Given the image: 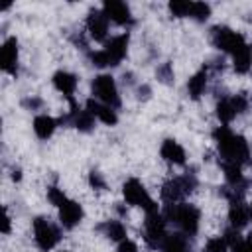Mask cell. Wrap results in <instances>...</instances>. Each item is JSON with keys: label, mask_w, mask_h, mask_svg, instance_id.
I'll use <instances>...</instances> for the list:
<instances>
[{"label": "cell", "mask_w": 252, "mask_h": 252, "mask_svg": "<svg viewBox=\"0 0 252 252\" xmlns=\"http://www.w3.org/2000/svg\"><path fill=\"white\" fill-rule=\"evenodd\" d=\"M215 140H217V146H219V152H220V158L222 161H230V163H244L248 161L250 158V150H248V144L242 136L234 134L230 128L226 126H219L215 132H213Z\"/></svg>", "instance_id": "1"}, {"label": "cell", "mask_w": 252, "mask_h": 252, "mask_svg": "<svg viewBox=\"0 0 252 252\" xmlns=\"http://www.w3.org/2000/svg\"><path fill=\"white\" fill-rule=\"evenodd\" d=\"M165 220L177 224L183 234L193 236L199 228V209L187 203H169L165 209Z\"/></svg>", "instance_id": "2"}, {"label": "cell", "mask_w": 252, "mask_h": 252, "mask_svg": "<svg viewBox=\"0 0 252 252\" xmlns=\"http://www.w3.org/2000/svg\"><path fill=\"white\" fill-rule=\"evenodd\" d=\"M126 47H128V33H120V35L112 37L104 45V49L94 51L91 55L93 65H96V67H114V65H118L126 55Z\"/></svg>", "instance_id": "3"}, {"label": "cell", "mask_w": 252, "mask_h": 252, "mask_svg": "<svg viewBox=\"0 0 252 252\" xmlns=\"http://www.w3.org/2000/svg\"><path fill=\"white\" fill-rule=\"evenodd\" d=\"M211 35H213V43H215L219 49L230 53L232 57L238 55L240 51H244V49L248 47V43L244 41V37H242L238 32H234V30H230V28H224V26L213 28V33H211Z\"/></svg>", "instance_id": "4"}, {"label": "cell", "mask_w": 252, "mask_h": 252, "mask_svg": "<svg viewBox=\"0 0 252 252\" xmlns=\"http://www.w3.org/2000/svg\"><path fill=\"white\" fill-rule=\"evenodd\" d=\"M197 187V179L193 173H185V175H179V177H173L169 179L167 183H163L161 187V197L167 201V203H179L187 193L195 191Z\"/></svg>", "instance_id": "5"}, {"label": "cell", "mask_w": 252, "mask_h": 252, "mask_svg": "<svg viewBox=\"0 0 252 252\" xmlns=\"http://www.w3.org/2000/svg\"><path fill=\"white\" fill-rule=\"evenodd\" d=\"M93 94L96 100H100L102 104H108L112 108L120 106V96H118V89L116 83L110 75H98L93 81Z\"/></svg>", "instance_id": "6"}, {"label": "cell", "mask_w": 252, "mask_h": 252, "mask_svg": "<svg viewBox=\"0 0 252 252\" xmlns=\"http://www.w3.org/2000/svg\"><path fill=\"white\" fill-rule=\"evenodd\" d=\"M122 193H124V199H126L130 205L142 207V209H146L148 213L158 211L156 203L152 201V197L148 195V191L144 189V185H142L138 179H134V177L128 179V181L124 183V187H122Z\"/></svg>", "instance_id": "7"}, {"label": "cell", "mask_w": 252, "mask_h": 252, "mask_svg": "<svg viewBox=\"0 0 252 252\" xmlns=\"http://www.w3.org/2000/svg\"><path fill=\"white\" fill-rule=\"evenodd\" d=\"M33 238H35V244L41 248V250H51L57 242H59V238H61V234H59V228L57 226H53L49 220H45L43 217H37L35 220H33Z\"/></svg>", "instance_id": "8"}, {"label": "cell", "mask_w": 252, "mask_h": 252, "mask_svg": "<svg viewBox=\"0 0 252 252\" xmlns=\"http://www.w3.org/2000/svg\"><path fill=\"white\" fill-rule=\"evenodd\" d=\"M165 236H167L165 234V217L159 215L158 211L148 213V217H146V232H144L146 242L152 248H158V246H161Z\"/></svg>", "instance_id": "9"}, {"label": "cell", "mask_w": 252, "mask_h": 252, "mask_svg": "<svg viewBox=\"0 0 252 252\" xmlns=\"http://www.w3.org/2000/svg\"><path fill=\"white\" fill-rule=\"evenodd\" d=\"M0 65H2V69L6 73L16 75V71H18V41H16V37H8L2 43V49H0Z\"/></svg>", "instance_id": "10"}, {"label": "cell", "mask_w": 252, "mask_h": 252, "mask_svg": "<svg viewBox=\"0 0 252 252\" xmlns=\"http://www.w3.org/2000/svg\"><path fill=\"white\" fill-rule=\"evenodd\" d=\"M87 30L94 41H102L108 33V18L102 14V10H93L87 18Z\"/></svg>", "instance_id": "11"}, {"label": "cell", "mask_w": 252, "mask_h": 252, "mask_svg": "<svg viewBox=\"0 0 252 252\" xmlns=\"http://www.w3.org/2000/svg\"><path fill=\"white\" fill-rule=\"evenodd\" d=\"M102 14L112 20L114 24L118 26H124V24H130L132 22V16H130V8L124 4V2H116V0H110L102 6Z\"/></svg>", "instance_id": "12"}, {"label": "cell", "mask_w": 252, "mask_h": 252, "mask_svg": "<svg viewBox=\"0 0 252 252\" xmlns=\"http://www.w3.org/2000/svg\"><path fill=\"white\" fill-rule=\"evenodd\" d=\"M81 219H83L81 205L75 203V201L65 199V203L59 207V220H61V224L65 228H73V226H77L81 222Z\"/></svg>", "instance_id": "13"}, {"label": "cell", "mask_w": 252, "mask_h": 252, "mask_svg": "<svg viewBox=\"0 0 252 252\" xmlns=\"http://www.w3.org/2000/svg\"><path fill=\"white\" fill-rule=\"evenodd\" d=\"M250 219L248 207L242 203V197H232L230 199V209H228V220L232 224V228H242Z\"/></svg>", "instance_id": "14"}, {"label": "cell", "mask_w": 252, "mask_h": 252, "mask_svg": "<svg viewBox=\"0 0 252 252\" xmlns=\"http://www.w3.org/2000/svg\"><path fill=\"white\" fill-rule=\"evenodd\" d=\"M87 110H89L93 116H96L98 120H102L104 124H116V120H118L114 108L108 106V104H102V102L96 100V98H89V100H87Z\"/></svg>", "instance_id": "15"}, {"label": "cell", "mask_w": 252, "mask_h": 252, "mask_svg": "<svg viewBox=\"0 0 252 252\" xmlns=\"http://www.w3.org/2000/svg\"><path fill=\"white\" fill-rule=\"evenodd\" d=\"M159 154L169 163H175V165H183L185 163V150L175 140H163Z\"/></svg>", "instance_id": "16"}, {"label": "cell", "mask_w": 252, "mask_h": 252, "mask_svg": "<svg viewBox=\"0 0 252 252\" xmlns=\"http://www.w3.org/2000/svg\"><path fill=\"white\" fill-rule=\"evenodd\" d=\"M53 85H55V89L59 93H63L67 98H71V94L77 89V77L73 73H69V71H57L53 75Z\"/></svg>", "instance_id": "17"}, {"label": "cell", "mask_w": 252, "mask_h": 252, "mask_svg": "<svg viewBox=\"0 0 252 252\" xmlns=\"http://www.w3.org/2000/svg\"><path fill=\"white\" fill-rule=\"evenodd\" d=\"M55 128H57V122L51 116H47V114H39V116L33 118V132L41 140H47L55 132Z\"/></svg>", "instance_id": "18"}, {"label": "cell", "mask_w": 252, "mask_h": 252, "mask_svg": "<svg viewBox=\"0 0 252 252\" xmlns=\"http://www.w3.org/2000/svg\"><path fill=\"white\" fill-rule=\"evenodd\" d=\"M159 248L161 252H189L187 234H167Z\"/></svg>", "instance_id": "19"}, {"label": "cell", "mask_w": 252, "mask_h": 252, "mask_svg": "<svg viewBox=\"0 0 252 252\" xmlns=\"http://www.w3.org/2000/svg\"><path fill=\"white\" fill-rule=\"evenodd\" d=\"M205 87H207V69H201L197 71L189 83H187V91L191 94V98H199L203 93H205Z\"/></svg>", "instance_id": "20"}, {"label": "cell", "mask_w": 252, "mask_h": 252, "mask_svg": "<svg viewBox=\"0 0 252 252\" xmlns=\"http://www.w3.org/2000/svg\"><path fill=\"white\" fill-rule=\"evenodd\" d=\"M100 228L106 232V236H108L110 240H118V242L126 240V228H124V224H122L120 220H108V222L102 224Z\"/></svg>", "instance_id": "21"}, {"label": "cell", "mask_w": 252, "mask_h": 252, "mask_svg": "<svg viewBox=\"0 0 252 252\" xmlns=\"http://www.w3.org/2000/svg\"><path fill=\"white\" fill-rule=\"evenodd\" d=\"M217 116L222 124H228L234 116H236V110L232 106V100L230 98H222L219 104H217Z\"/></svg>", "instance_id": "22"}, {"label": "cell", "mask_w": 252, "mask_h": 252, "mask_svg": "<svg viewBox=\"0 0 252 252\" xmlns=\"http://www.w3.org/2000/svg\"><path fill=\"white\" fill-rule=\"evenodd\" d=\"M232 59H234V69H236V73H246V71L250 69V65H252V47L248 45L244 51H240V53L234 55Z\"/></svg>", "instance_id": "23"}, {"label": "cell", "mask_w": 252, "mask_h": 252, "mask_svg": "<svg viewBox=\"0 0 252 252\" xmlns=\"http://www.w3.org/2000/svg\"><path fill=\"white\" fill-rule=\"evenodd\" d=\"M209 14H211V8H209V4H205V2H193L191 4V18H195V20H199V22H203V20H207L209 18Z\"/></svg>", "instance_id": "24"}, {"label": "cell", "mask_w": 252, "mask_h": 252, "mask_svg": "<svg viewBox=\"0 0 252 252\" xmlns=\"http://www.w3.org/2000/svg\"><path fill=\"white\" fill-rule=\"evenodd\" d=\"M191 4H193V2H181V0H175V2L169 4V10H171L173 16H177V18H185V16L191 14Z\"/></svg>", "instance_id": "25"}, {"label": "cell", "mask_w": 252, "mask_h": 252, "mask_svg": "<svg viewBox=\"0 0 252 252\" xmlns=\"http://www.w3.org/2000/svg\"><path fill=\"white\" fill-rule=\"evenodd\" d=\"M226 240L222 236H215V238H209L207 244H205V252H226Z\"/></svg>", "instance_id": "26"}, {"label": "cell", "mask_w": 252, "mask_h": 252, "mask_svg": "<svg viewBox=\"0 0 252 252\" xmlns=\"http://www.w3.org/2000/svg\"><path fill=\"white\" fill-rule=\"evenodd\" d=\"M158 79L163 81V83H171L173 81V69L169 63H163L158 67Z\"/></svg>", "instance_id": "27"}, {"label": "cell", "mask_w": 252, "mask_h": 252, "mask_svg": "<svg viewBox=\"0 0 252 252\" xmlns=\"http://www.w3.org/2000/svg\"><path fill=\"white\" fill-rule=\"evenodd\" d=\"M47 197H49V201H51L53 205H57V207H61V205L65 203V195H63V191L57 189V187H49V189H47Z\"/></svg>", "instance_id": "28"}, {"label": "cell", "mask_w": 252, "mask_h": 252, "mask_svg": "<svg viewBox=\"0 0 252 252\" xmlns=\"http://www.w3.org/2000/svg\"><path fill=\"white\" fill-rule=\"evenodd\" d=\"M230 100H232V106H234L236 114H240V112H244V110L248 108V98H246L244 94H236V96H232Z\"/></svg>", "instance_id": "29"}, {"label": "cell", "mask_w": 252, "mask_h": 252, "mask_svg": "<svg viewBox=\"0 0 252 252\" xmlns=\"http://www.w3.org/2000/svg\"><path fill=\"white\" fill-rule=\"evenodd\" d=\"M89 183H91V187H94V189H104V187H106V183H104V179H102V175H100L98 171H91Z\"/></svg>", "instance_id": "30"}, {"label": "cell", "mask_w": 252, "mask_h": 252, "mask_svg": "<svg viewBox=\"0 0 252 252\" xmlns=\"http://www.w3.org/2000/svg\"><path fill=\"white\" fill-rule=\"evenodd\" d=\"M118 252H138V246L132 242V240H122L120 244H118Z\"/></svg>", "instance_id": "31"}, {"label": "cell", "mask_w": 252, "mask_h": 252, "mask_svg": "<svg viewBox=\"0 0 252 252\" xmlns=\"http://www.w3.org/2000/svg\"><path fill=\"white\" fill-rule=\"evenodd\" d=\"M22 104L24 106H30V108H35V106H41V100L39 98H26Z\"/></svg>", "instance_id": "32"}, {"label": "cell", "mask_w": 252, "mask_h": 252, "mask_svg": "<svg viewBox=\"0 0 252 252\" xmlns=\"http://www.w3.org/2000/svg\"><path fill=\"white\" fill-rule=\"evenodd\" d=\"M2 232H10V215L4 211V224H2Z\"/></svg>", "instance_id": "33"}, {"label": "cell", "mask_w": 252, "mask_h": 252, "mask_svg": "<svg viewBox=\"0 0 252 252\" xmlns=\"http://www.w3.org/2000/svg\"><path fill=\"white\" fill-rule=\"evenodd\" d=\"M244 244H246V252H252V232L248 234V238L244 240Z\"/></svg>", "instance_id": "34"}, {"label": "cell", "mask_w": 252, "mask_h": 252, "mask_svg": "<svg viewBox=\"0 0 252 252\" xmlns=\"http://www.w3.org/2000/svg\"><path fill=\"white\" fill-rule=\"evenodd\" d=\"M248 213H250V219H252V203H250V207H248Z\"/></svg>", "instance_id": "35"}, {"label": "cell", "mask_w": 252, "mask_h": 252, "mask_svg": "<svg viewBox=\"0 0 252 252\" xmlns=\"http://www.w3.org/2000/svg\"><path fill=\"white\" fill-rule=\"evenodd\" d=\"M63 252H69V250H63Z\"/></svg>", "instance_id": "36"}]
</instances>
